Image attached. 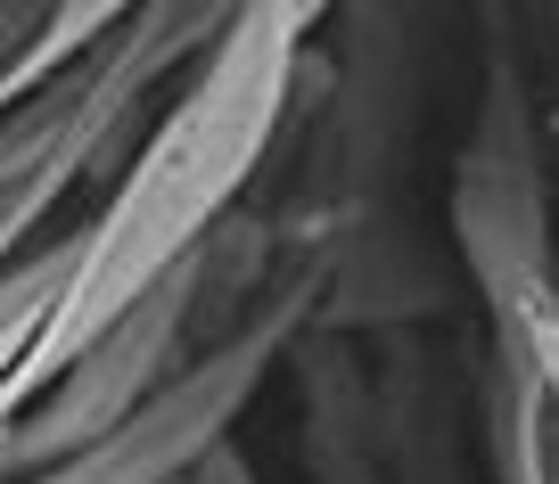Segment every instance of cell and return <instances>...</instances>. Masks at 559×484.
<instances>
[{"mask_svg":"<svg viewBox=\"0 0 559 484\" xmlns=\"http://www.w3.org/2000/svg\"><path fill=\"white\" fill-rule=\"evenodd\" d=\"M321 17L330 9H305V0H247L223 17L206 58L181 74V90L123 156L99 214L74 222V271L34 337V362H25L34 395L74 353L99 346L132 304H148L255 197V181L280 156L288 107H297V66L321 41Z\"/></svg>","mask_w":559,"mask_h":484,"instance_id":"1","label":"cell"},{"mask_svg":"<svg viewBox=\"0 0 559 484\" xmlns=\"http://www.w3.org/2000/svg\"><path fill=\"white\" fill-rule=\"evenodd\" d=\"M198 353V312H190V263L165 279L148 304H132L91 353H74L17 419V476L83 451L91 435H107L116 419H132L165 378H181V362Z\"/></svg>","mask_w":559,"mask_h":484,"instance_id":"4","label":"cell"},{"mask_svg":"<svg viewBox=\"0 0 559 484\" xmlns=\"http://www.w3.org/2000/svg\"><path fill=\"white\" fill-rule=\"evenodd\" d=\"M297 395V460L305 484H386L379 476V427H370V362L362 337L305 329L280 362Z\"/></svg>","mask_w":559,"mask_h":484,"instance_id":"6","label":"cell"},{"mask_svg":"<svg viewBox=\"0 0 559 484\" xmlns=\"http://www.w3.org/2000/svg\"><path fill=\"white\" fill-rule=\"evenodd\" d=\"M230 9L214 0H148L116 9L99 41L74 66H58L41 90H25L0 116V271L41 255V230L83 181L116 173L157 123V107L181 90V74L206 58Z\"/></svg>","mask_w":559,"mask_h":484,"instance_id":"2","label":"cell"},{"mask_svg":"<svg viewBox=\"0 0 559 484\" xmlns=\"http://www.w3.org/2000/svg\"><path fill=\"white\" fill-rule=\"evenodd\" d=\"M0 484H17V427H0Z\"/></svg>","mask_w":559,"mask_h":484,"instance_id":"8","label":"cell"},{"mask_svg":"<svg viewBox=\"0 0 559 484\" xmlns=\"http://www.w3.org/2000/svg\"><path fill=\"white\" fill-rule=\"evenodd\" d=\"M444 329L362 337L386 484H493L486 435H477V346H453Z\"/></svg>","mask_w":559,"mask_h":484,"instance_id":"5","label":"cell"},{"mask_svg":"<svg viewBox=\"0 0 559 484\" xmlns=\"http://www.w3.org/2000/svg\"><path fill=\"white\" fill-rule=\"evenodd\" d=\"M313 312H321V263L288 255L280 279H272V295L255 304V320H247L239 337L190 353L181 378H165L132 419H116V427L91 435L83 451H67V460L34 468V476H17V484H198V468H206L214 451L239 444V419L255 411V395L280 378L288 346L313 329Z\"/></svg>","mask_w":559,"mask_h":484,"instance_id":"3","label":"cell"},{"mask_svg":"<svg viewBox=\"0 0 559 484\" xmlns=\"http://www.w3.org/2000/svg\"><path fill=\"white\" fill-rule=\"evenodd\" d=\"M198 484H263V476H255V460H247V451L230 444V451H214V460L198 468Z\"/></svg>","mask_w":559,"mask_h":484,"instance_id":"7","label":"cell"}]
</instances>
